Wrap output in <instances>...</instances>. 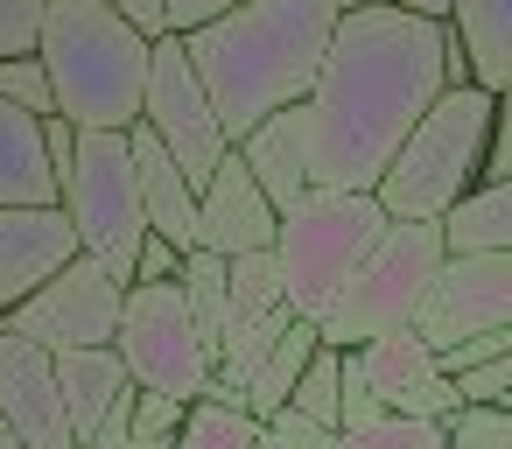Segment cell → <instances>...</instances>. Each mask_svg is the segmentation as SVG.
Returning <instances> with one entry per match:
<instances>
[{
  "instance_id": "cell-1",
  "label": "cell",
  "mask_w": 512,
  "mask_h": 449,
  "mask_svg": "<svg viewBox=\"0 0 512 449\" xmlns=\"http://www.w3.org/2000/svg\"><path fill=\"white\" fill-rule=\"evenodd\" d=\"M470 85L463 57L442 22L400 15V8H358L337 15L330 50L316 64V85L302 99L309 120V183L372 197L393 148L414 134V120L449 92Z\"/></svg>"
},
{
  "instance_id": "cell-2",
  "label": "cell",
  "mask_w": 512,
  "mask_h": 449,
  "mask_svg": "<svg viewBox=\"0 0 512 449\" xmlns=\"http://www.w3.org/2000/svg\"><path fill=\"white\" fill-rule=\"evenodd\" d=\"M330 29H337V0H239L232 15H218L176 43L225 127V141L239 148L267 113H288L309 99Z\"/></svg>"
},
{
  "instance_id": "cell-3",
  "label": "cell",
  "mask_w": 512,
  "mask_h": 449,
  "mask_svg": "<svg viewBox=\"0 0 512 449\" xmlns=\"http://www.w3.org/2000/svg\"><path fill=\"white\" fill-rule=\"evenodd\" d=\"M148 50L106 0H43V29H36V64L50 78L57 120L78 134H127L141 120L148 92Z\"/></svg>"
},
{
  "instance_id": "cell-4",
  "label": "cell",
  "mask_w": 512,
  "mask_h": 449,
  "mask_svg": "<svg viewBox=\"0 0 512 449\" xmlns=\"http://www.w3.org/2000/svg\"><path fill=\"white\" fill-rule=\"evenodd\" d=\"M491 120H498V99H491V92L449 85V92L414 120V134L393 148V162H386L379 183H372V204L386 211V225H435L463 190H477Z\"/></svg>"
},
{
  "instance_id": "cell-5",
  "label": "cell",
  "mask_w": 512,
  "mask_h": 449,
  "mask_svg": "<svg viewBox=\"0 0 512 449\" xmlns=\"http://www.w3.org/2000/svg\"><path fill=\"white\" fill-rule=\"evenodd\" d=\"M379 232H386V211L344 190H309L295 211H281L274 246H267L281 267V309L295 323H323V309L358 274V260L379 246Z\"/></svg>"
},
{
  "instance_id": "cell-6",
  "label": "cell",
  "mask_w": 512,
  "mask_h": 449,
  "mask_svg": "<svg viewBox=\"0 0 512 449\" xmlns=\"http://www.w3.org/2000/svg\"><path fill=\"white\" fill-rule=\"evenodd\" d=\"M435 274H442V239H435V225H386L379 246L358 260V274H351V281L337 288V302L323 309L316 344H323V351H358V344H372V337L407 330Z\"/></svg>"
},
{
  "instance_id": "cell-7",
  "label": "cell",
  "mask_w": 512,
  "mask_h": 449,
  "mask_svg": "<svg viewBox=\"0 0 512 449\" xmlns=\"http://www.w3.org/2000/svg\"><path fill=\"white\" fill-rule=\"evenodd\" d=\"M57 211H64L78 253L134 288V253H141L148 225H141V197H134L127 134H78L71 141V162L57 176Z\"/></svg>"
},
{
  "instance_id": "cell-8",
  "label": "cell",
  "mask_w": 512,
  "mask_h": 449,
  "mask_svg": "<svg viewBox=\"0 0 512 449\" xmlns=\"http://www.w3.org/2000/svg\"><path fill=\"white\" fill-rule=\"evenodd\" d=\"M113 351H120V372L134 379V393H169V400H183V407L204 400L211 351L197 344L176 281H134V288H127Z\"/></svg>"
},
{
  "instance_id": "cell-9",
  "label": "cell",
  "mask_w": 512,
  "mask_h": 449,
  "mask_svg": "<svg viewBox=\"0 0 512 449\" xmlns=\"http://www.w3.org/2000/svg\"><path fill=\"white\" fill-rule=\"evenodd\" d=\"M176 169H183V183L190 190H204L211 183V169L232 155V141H225V127H218V113H211V99H204V85L190 78V64H183V43L176 36H162L155 50H148V92H141V120H134Z\"/></svg>"
},
{
  "instance_id": "cell-10",
  "label": "cell",
  "mask_w": 512,
  "mask_h": 449,
  "mask_svg": "<svg viewBox=\"0 0 512 449\" xmlns=\"http://www.w3.org/2000/svg\"><path fill=\"white\" fill-rule=\"evenodd\" d=\"M120 309H127V281H113L106 267H92V260L78 253L64 274H50L29 302L8 309V330L29 337V344L50 351V358H57V351H99V344H113Z\"/></svg>"
},
{
  "instance_id": "cell-11",
  "label": "cell",
  "mask_w": 512,
  "mask_h": 449,
  "mask_svg": "<svg viewBox=\"0 0 512 449\" xmlns=\"http://www.w3.org/2000/svg\"><path fill=\"white\" fill-rule=\"evenodd\" d=\"M435 358L463 337L484 330H512V253H470V260H442V274L428 281L414 323H407Z\"/></svg>"
},
{
  "instance_id": "cell-12",
  "label": "cell",
  "mask_w": 512,
  "mask_h": 449,
  "mask_svg": "<svg viewBox=\"0 0 512 449\" xmlns=\"http://www.w3.org/2000/svg\"><path fill=\"white\" fill-rule=\"evenodd\" d=\"M0 421L15 428L22 449H71V428L57 407V365L15 330H0Z\"/></svg>"
},
{
  "instance_id": "cell-13",
  "label": "cell",
  "mask_w": 512,
  "mask_h": 449,
  "mask_svg": "<svg viewBox=\"0 0 512 449\" xmlns=\"http://www.w3.org/2000/svg\"><path fill=\"white\" fill-rule=\"evenodd\" d=\"M274 246V204L253 190L246 162L225 155L211 169V183L197 190V253L239 260V253H267Z\"/></svg>"
},
{
  "instance_id": "cell-14",
  "label": "cell",
  "mask_w": 512,
  "mask_h": 449,
  "mask_svg": "<svg viewBox=\"0 0 512 449\" xmlns=\"http://www.w3.org/2000/svg\"><path fill=\"white\" fill-rule=\"evenodd\" d=\"M78 260V239L64 225L57 204H29V211H0V309L29 302L50 274H64Z\"/></svg>"
},
{
  "instance_id": "cell-15",
  "label": "cell",
  "mask_w": 512,
  "mask_h": 449,
  "mask_svg": "<svg viewBox=\"0 0 512 449\" xmlns=\"http://www.w3.org/2000/svg\"><path fill=\"white\" fill-rule=\"evenodd\" d=\"M239 162H246V176H253V190L274 204V218L281 211H295L316 183H309V120H302V106H288V113H267L239 148H232Z\"/></svg>"
},
{
  "instance_id": "cell-16",
  "label": "cell",
  "mask_w": 512,
  "mask_h": 449,
  "mask_svg": "<svg viewBox=\"0 0 512 449\" xmlns=\"http://www.w3.org/2000/svg\"><path fill=\"white\" fill-rule=\"evenodd\" d=\"M127 162H134V197H141L148 239H162L176 253H197V190L183 183V169L141 127H127Z\"/></svg>"
},
{
  "instance_id": "cell-17",
  "label": "cell",
  "mask_w": 512,
  "mask_h": 449,
  "mask_svg": "<svg viewBox=\"0 0 512 449\" xmlns=\"http://www.w3.org/2000/svg\"><path fill=\"white\" fill-rule=\"evenodd\" d=\"M449 43L463 57V78L491 99L512 85V0H449Z\"/></svg>"
},
{
  "instance_id": "cell-18",
  "label": "cell",
  "mask_w": 512,
  "mask_h": 449,
  "mask_svg": "<svg viewBox=\"0 0 512 449\" xmlns=\"http://www.w3.org/2000/svg\"><path fill=\"white\" fill-rule=\"evenodd\" d=\"M57 407H64V428H71V449L99 428V414L113 407V393H127L134 379L120 372V351L99 344V351H57Z\"/></svg>"
},
{
  "instance_id": "cell-19",
  "label": "cell",
  "mask_w": 512,
  "mask_h": 449,
  "mask_svg": "<svg viewBox=\"0 0 512 449\" xmlns=\"http://www.w3.org/2000/svg\"><path fill=\"white\" fill-rule=\"evenodd\" d=\"M442 260H470V253H512V183H477L463 190L442 218H435Z\"/></svg>"
},
{
  "instance_id": "cell-20",
  "label": "cell",
  "mask_w": 512,
  "mask_h": 449,
  "mask_svg": "<svg viewBox=\"0 0 512 449\" xmlns=\"http://www.w3.org/2000/svg\"><path fill=\"white\" fill-rule=\"evenodd\" d=\"M57 204V176L43 162V120L0 106V211Z\"/></svg>"
},
{
  "instance_id": "cell-21",
  "label": "cell",
  "mask_w": 512,
  "mask_h": 449,
  "mask_svg": "<svg viewBox=\"0 0 512 449\" xmlns=\"http://www.w3.org/2000/svg\"><path fill=\"white\" fill-rule=\"evenodd\" d=\"M358 358V379H365V393L379 400V407H393L407 386H421L428 372H435V351L414 337V330H393V337H372V344H358L351 351Z\"/></svg>"
},
{
  "instance_id": "cell-22",
  "label": "cell",
  "mask_w": 512,
  "mask_h": 449,
  "mask_svg": "<svg viewBox=\"0 0 512 449\" xmlns=\"http://www.w3.org/2000/svg\"><path fill=\"white\" fill-rule=\"evenodd\" d=\"M309 358H316V323H288V330L274 337V351L260 358V372H253V379L239 386V400H246V414H253V421H267V414H281Z\"/></svg>"
},
{
  "instance_id": "cell-23",
  "label": "cell",
  "mask_w": 512,
  "mask_h": 449,
  "mask_svg": "<svg viewBox=\"0 0 512 449\" xmlns=\"http://www.w3.org/2000/svg\"><path fill=\"white\" fill-rule=\"evenodd\" d=\"M176 295H183V316H190L197 344L218 358V344H225V260L218 253H183Z\"/></svg>"
},
{
  "instance_id": "cell-24",
  "label": "cell",
  "mask_w": 512,
  "mask_h": 449,
  "mask_svg": "<svg viewBox=\"0 0 512 449\" xmlns=\"http://www.w3.org/2000/svg\"><path fill=\"white\" fill-rule=\"evenodd\" d=\"M274 309H281V267H274V253L225 260V337L246 330V323H260V316H274Z\"/></svg>"
},
{
  "instance_id": "cell-25",
  "label": "cell",
  "mask_w": 512,
  "mask_h": 449,
  "mask_svg": "<svg viewBox=\"0 0 512 449\" xmlns=\"http://www.w3.org/2000/svg\"><path fill=\"white\" fill-rule=\"evenodd\" d=\"M260 442V421L239 414V407H211V400H190L183 414V435L169 449H253Z\"/></svg>"
},
{
  "instance_id": "cell-26",
  "label": "cell",
  "mask_w": 512,
  "mask_h": 449,
  "mask_svg": "<svg viewBox=\"0 0 512 449\" xmlns=\"http://www.w3.org/2000/svg\"><path fill=\"white\" fill-rule=\"evenodd\" d=\"M288 414H302V421H316V428H337V351L316 344V358L302 365V379H295V393H288Z\"/></svg>"
},
{
  "instance_id": "cell-27",
  "label": "cell",
  "mask_w": 512,
  "mask_h": 449,
  "mask_svg": "<svg viewBox=\"0 0 512 449\" xmlns=\"http://www.w3.org/2000/svg\"><path fill=\"white\" fill-rule=\"evenodd\" d=\"M442 449H512V407H456L442 421Z\"/></svg>"
},
{
  "instance_id": "cell-28",
  "label": "cell",
  "mask_w": 512,
  "mask_h": 449,
  "mask_svg": "<svg viewBox=\"0 0 512 449\" xmlns=\"http://www.w3.org/2000/svg\"><path fill=\"white\" fill-rule=\"evenodd\" d=\"M344 449H442V421H414V414H379L358 435H337Z\"/></svg>"
},
{
  "instance_id": "cell-29",
  "label": "cell",
  "mask_w": 512,
  "mask_h": 449,
  "mask_svg": "<svg viewBox=\"0 0 512 449\" xmlns=\"http://www.w3.org/2000/svg\"><path fill=\"white\" fill-rule=\"evenodd\" d=\"M0 106H15V113H29V120H50V113H57V106H50V78H43L36 57H8V64H0Z\"/></svg>"
},
{
  "instance_id": "cell-30",
  "label": "cell",
  "mask_w": 512,
  "mask_h": 449,
  "mask_svg": "<svg viewBox=\"0 0 512 449\" xmlns=\"http://www.w3.org/2000/svg\"><path fill=\"white\" fill-rule=\"evenodd\" d=\"M456 407H512V358L498 365H477V372H456Z\"/></svg>"
},
{
  "instance_id": "cell-31",
  "label": "cell",
  "mask_w": 512,
  "mask_h": 449,
  "mask_svg": "<svg viewBox=\"0 0 512 449\" xmlns=\"http://www.w3.org/2000/svg\"><path fill=\"white\" fill-rule=\"evenodd\" d=\"M36 29H43V0H0V64L36 57Z\"/></svg>"
},
{
  "instance_id": "cell-32",
  "label": "cell",
  "mask_w": 512,
  "mask_h": 449,
  "mask_svg": "<svg viewBox=\"0 0 512 449\" xmlns=\"http://www.w3.org/2000/svg\"><path fill=\"white\" fill-rule=\"evenodd\" d=\"M498 358H512V330H484V337L449 344V351L435 358V372H442V379H456V372H477V365H498Z\"/></svg>"
},
{
  "instance_id": "cell-33",
  "label": "cell",
  "mask_w": 512,
  "mask_h": 449,
  "mask_svg": "<svg viewBox=\"0 0 512 449\" xmlns=\"http://www.w3.org/2000/svg\"><path fill=\"white\" fill-rule=\"evenodd\" d=\"M183 400H169V393H134V442H176L183 435Z\"/></svg>"
},
{
  "instance_id": "cell-34",
  "label": "cell",
  "mask_w": 512,
  "mask_h": 449,
  "mask_svg": "<svg viewBox=\"0 0 512 449\" xmlns=\"http://www.w3.org/2000/svg\"><path fill=\"white\" fill-rule=\"evenodd\" d=\"M386 414H414V421H449V414H456V386H449L442 372H428V379H421V386H407V393H400V400H393Z\"/></svg>"
},
{
  "instance_id": "cell-35",
  "label": "cell",
  "mask_w": 512,
  "mask_h": 449,
  "mask_svg": "<svg viewBox=\"0 0 512 449\" xmlns=\"http://www.w3.org/2000/svg\"><path fill=\"white\" fill-rule=\"evenodd\" d=\"M239 0H162V15H169V36H190V29H204V22H218V15H232Z\"/></svg>"
},
{
  "instance_id": "cell-36",
  "label": "cell",
  "mask_w": 512,
  "mask_h": 449,
  "mask_svg": "<svg viewBox=\"0 0 512 449\" xmlns=\"http://www.w3.org/2000/svg\"><path fill=\"white\" fill-rule=\"evenodd\" d=\"M106 8L141 36V43H162L169 36V15H162V0H106Z\"/></svg>"
},
{
  "instance_id": "cell-37",
  "label": "cell",
  "mask_w": 512,
  "mask_h": 449,
  "mask_svg": "<svg viewBox=\"0 0 512 449\" xmlns=\"http://www.w3.org/2000/svg\"><path fill=\"white\" fill-rule=\"evenodd\" d=\"M176 267H183V253H176V246L141 239V253H134V281H176Z\"/></svg>"
},
{
  "instance_id": "cell-38",
  "label": "cell",
  "mask_w": 512,
  "mask_h": 449,
  "mask_svg": "<svg viewBox=\"0 0 512 449\" xmlns=\"http://www.w3.org/2000/svg\"><path fill=\"white\" fill-rule=\"evenodd\" d=\"M71 141H78V127L71 120H43V162H50V176H64V162H71Z\"/></svg>"
},
{
  "instance_id": "cell-39",
  "label": "cell",
  "mask_w": 512,
  "mask_h": 449,
  "mask_svg": "<svg viewBox=\"0 0 512 449\" xmlns=\"http://www.w3.org/2000/svg\"><path fill=\"white\" fill-rule=\"evenodd\" d=\"M400 15H421V22H449V0H386Z\"/></svg>"
},
{
  "instance_id": "cell-40",
  "label": "cell",
  "mask_w": 512,
  "mask_h": 449,
  "mask_svg": "<svg viewBox=\"0 0 512 449\" xmlns=\"http://www.w3.org/2000/svg\"><path fill=\"white\" fill-rule=\"evenodd\" d=\"M253 449H288V442H274V435H267V428H260V442H253Z\"/></svg>"
},
{
  "instance_id": "cell-41",
  "label": "cell",
  "mask_w": 512,
  "mask_h": 449,
  "mask_svg": "<svg viewBox=\"0 0 512 449\" xmlns=\"http://www.w3.org/2000/svg\"><path fill=\"white\" fill-rule=\"evenodd\" d=\"M127 449H169V442H127Z\"/></svg>"
},
{
  "instance_id": "cell-42",
  "label": "cell",
  "mask_w": 512,
  "mask_h": 449,
  "mask_svg": "<svg viewBox=\"0 0 512 449\" xmlns=\"http://www.w3.org/2000/svg\"><path fill=\"white\" fill-rule=\"evenodd\" d=\"M0 330H8V309H0Z\"/></svg>"
}]
</instances>
